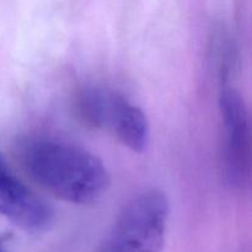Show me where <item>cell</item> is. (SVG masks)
Segmentation results:
<instances>
[{
    "mask_svg": "<svg viewBox=\"0 0 252 252\" xmlns=\"http://www.w3.org/2000/svg\"><path fill=\"white\" fill-rule=\"evenodd\" d=\"M19 160L32 181L69 203L97 202L110 187L105 164L70 143L44 138L25 140L19 147Z\"/></svg>",
    "mask_w": 252,
    "mask_h": 252,
    "instance_id": "6da1fadb",
    "label": "cell"
},
{
    "mask_svg": "<svg viewBox=\"0 0 252 252\" xmlns=\"http://www.w3.org/2000/svg\"><path fill=\"white\" fill-rule=\"evenodd\" d=\"M169 213L161 191H143L123 207L100 252H162Z\"/></svg>",
    "mask_w": 252,
    "mask_h": 252,
    "instance_id": "7a4b0ae2",
    "label": "cell"
},
{
    "mask_svg": "<svg viewBox=\"0 0 252 252\" xmlns=\"http://www.w3.org/2000/svg\"><path fill=\"white\" fill-rule=\"evenodd\" d=\"M79 113L88 125L106 130L132 152L142 153L150 139L145 113L127 97L110 89H84L78 97Z\"/></svg>",
    "mask_w": 252,
    "mask_h": 252,
    "instance_id": "3957f363",
    "label": "cell"
},
{
    "mask_svg": "<svg viewBox=\"0 0 252 252\" xmlns=\"http://www.w3.org/2000/svg\"><path fill=\"white\" fill-rule=\"evenodd\" d=\"M223 149L221 174L231 189H241L250 176V126L246 106L240 94L225 88L219 97Z\"/></svg>",
    "mask_w": 252,
    "mask_h": 252,
    "instance_id": "277c9868",
    "label": "cell"
},
{
    "mask_svg": "<svg viewBox=\"0 0 252 252\" xmlns=\"http://www.w3.org/2000/svg\"><path fill=\"white\" fill-rule=\"evenodd\" d=\"M0 214L29 233L48 230L54 220L51 207L20 181L0 154Z\"/></svg>",
    "mask_w": 252,
    "mask_h": 252,
    "instance_id": "5b68a950",
    "label": "cell"
},
{
    "mask_svg": "<svg viewBox=\"0 0 252 252\" xmlns=\"http://www.w3.org/2000/svg\"><path fill=\"white\" fill-rule=\"evenodd\" d=\"M214 65L218 71L219 79L225 84L231 76L235 65V49L226 32H217L213 39Z\"/></svg>",
    "mask_w": 252,
    "mask_h": 252,
    "instance_id": "8992f818",
    "label": "cell"
},
{
    "mask_svg": "<svg viewBox=\"0 0 252 252\" xmlns=\"http://www.w3.org/2000/svg\"><path fill=\"white\" fill-rule=\"evenodd\" d=\"M0 252H6V251H5L4 246H2V243H1V241H0Z\"/></svg>",
    "mask_w": 252,
    "mask_h": 252,
    "instance_id": "52a82bcc",
    "label": "cell"
}]
</instances>
